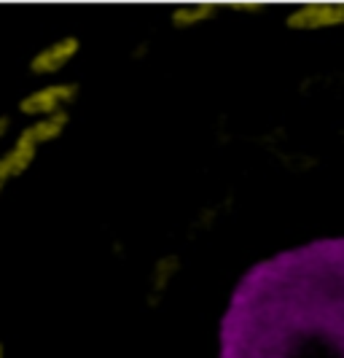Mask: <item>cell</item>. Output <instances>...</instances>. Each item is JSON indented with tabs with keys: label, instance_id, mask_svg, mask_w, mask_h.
<instances>
[{
	"label": "cell",
	"instance_id": "1",
	"mask_svg": "<svg viewBox=\"0 0 344 358\" xmlns=\"http://www.w3.org/2000/svg\"><path fill=\"white\" fill-rule=\"evenodd\" d=\"M218 358H344V237L248 269L220 321Z\"/></svg>",
	"mask_w": 344,
	"mask_h": 358
},
{
	"label": "cell",
	"instance_id": "2",
	"mask_svg": "<svg viewBox=\"0 0 344 358\" xmlns=\"http://www.w3.org/2000/svg\"><path fill=\"white\" fill-rule=\"evenodd\" d=\"M75 97H78V84H73V81L46 84V87L30 92L19 100V113L30 116L33 122L46 119V116H54V113H65L68 106L75 103Z\"/></svg>",
	"mask_w": 344,
	"mask_h": 358
},
{
	"label": "cell",
	"instance_id": "3",
	"mask_svg": "<svg viewBox=\"0 0 344 358\" xmlns=\"http://www.w3.org/2000/svg\"><path fill=\"white\" fill-rule=\"evenodd\" d=\"M344 24V3H307L285 17V27L296 33L331 30Z\"/></svg>",
	"mask_w": 344,
	"mask_h": 358
},
{
	"label": "cell",
	"instance_id": "4",
	"mask_svg": "<svg viewBox=\"0 0 344 358\" xmlns=\"http://www.w3.org/2000/svg\"><path fill=\"white\" fill-rule=\"evenodd\" d=\"M81 52V41L75 36H62L46 43L40 52L33 54L30 59V73L33 76H54V73L65 71L73 59Z\"/></svg>",
	"mask_w": 344,
	"mask_h": 358
},
{
	"label": "cell",
	"instance_id": "5",
	"mask_svg": "<svg viewBox=\"0 0 344 358\" xmlns=\"http://www.w3.org/2000/svg\"><path fill=\"white\" fill-rule=\"evenodd\" d=\"M36 157H38V145L24 132H19L14 145L0 154V183H8V180L24 176L33 167Z\"/></svg>",
	"mask_w": 344,
	"mask_h": 358
},
{
	"label": "cell",
	"instance_id": "6",
	"mask_svg": "<svg viewBox=\"0 0 344 358\" xmlns=\"http://www.w3.org/2000/svg\"><path fill=\"white\" fill-rule=\"evenodd\" d=\"M68 122H70V116L65 110V113H54V116H46V119H36L33 124H27L22 132L40 148V145L46 143H54L57 138L68 129Z\"/></svg>",
	"mask_w": 344,
	"mask_h": 358
},
{
	"label": "cell",
	"instance_id": "7",
	"mask_svg": "<svg viewBox=\"0 0 344 358\" xmlns=\"http://www.w3.org/2000/svg\"><path fill=\"white\" fill-rule=\"evenodd\" d=\"M218 17V6L216 3H194V6H181L172 11L170 17V24L175 30H188L194 24H202V22H210V19Z\"/></svg>",
	"mask_w": 344,
	"mask_h": 358
},
{
	"label": "cell",
	"instance_id": "8",
	"mask_svg": "<svg viewBox=\"0 0 344 358\" xmlns=\"http://www.w3.org/2000/svg\"><path fill=\"white\" fill-rule=\"evenodd\" d=\"M232 8L237 11H261L264 8V3H258V0H234V3H229Z\"/></svg>",
	"mask_w": 344,
	"mask_h": 358
},
{
	"label": "cell",
	"instance_id": "9",
	"mask_svg": "<svg viewBox=\"0 0 344 358\" xmlns=\"http://www.w3.org/2000/svg\"><path fill=\"white\" fill-rule=\"evenodd\" d=\"M8 129H11V119H8V116H0V143H3V138L8 135Z\"/></svg>",
	"mask_w": 344,
	"mask_h": 358
},
{
	"label": "cell",
	"instance_id": "10",
	"mask_svg": "<svg viewBox=\"0 0 344 358\" xmlns=\"http://www.w3.org/2000/svg\"><path fill=\"white\" fill-rule=\"evenodd\" d=\"M0 358H6V350H3V345H0Z\"/></svg>",
	"mask_w": 344,
	"mask_h": 358
},
{
	"label": "cell",
	"instance_id": "11",
	"mask_svg": "<svg viewBox=\"0 0 344 358\" xmlns=\"http://www.w3.org/2000/svg\"><path fill=\"white\" fill-rule=\"evenodd\" d=\"M3 186H6V183H0V197H3Z\"/></svg>",
	"mask_w": 344,
	"mask_h": 358
}]
</instances>
